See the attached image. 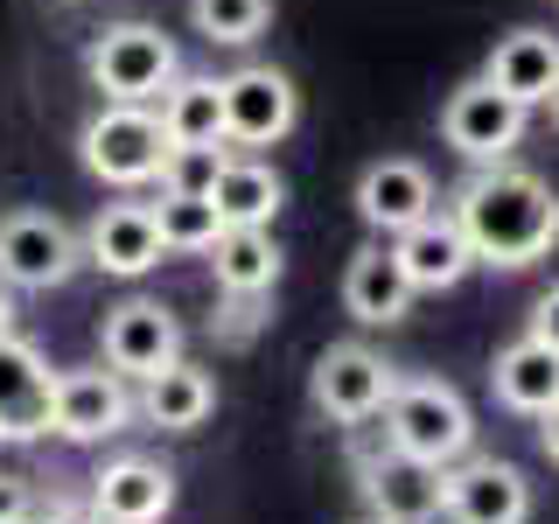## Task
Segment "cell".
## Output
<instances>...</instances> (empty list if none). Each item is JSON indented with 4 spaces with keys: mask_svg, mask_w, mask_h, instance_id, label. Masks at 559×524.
Returning <instances> with one entry per match:
<instances>
[{
    "mask_svg": "<svg viewBox=\"0 0 559 524\" xmlns=\"http://www.w3.org/2000/svg\"><path fill=\"white\" fill-rule=\"evenodd\" d=\"M454 224H462L476 266H538V259L559 245V196L546 175L511 168V162H489L476 168L462 189H454Z\"/></svg>",
    "mask_w": 559,
    "mask_h": 524,
    "instance_id": "1",
    "label": "cell"
},
{
    "mask_svg": "<svg viewBox=\"0 0 559 524\" xmlns=\"http://www.w3.org/2000/svg\"><path fill=\"white\" fill-rule=\"evenodd\" d=\"M84 78L105 92V105H154L182 78V57L154 22H112L84 49Z\"/></svg>",
    "mask_w": 559,
    "mask_h": 524,
    "instance_id": "2",
    "label": "cell"
},
{
    "mask_svg": "<svg viewBox=\"0 0 559 524\" xmlns=\"http://www.w3.org/2000/svg\"><path fill=\"white\" fill-rule=\"evenodd\" d=\"M384 433H392L399 454H413V462H462L468 441H476V419H468L462 392L441 378H413V384H392V398H384Z\"/></svg>",
    "mask_w": 559,
    "mask_h": 524,
    "instance_id": "3",
    "label": "cell"
},
{
    "mask_svg": "<svg viewBox=\"0 0 559 524\" xmlns=\"http://www.w3.org/2000/svg\"><path fill=\"white\" fill-rule=\"evenodd\" d=\"M78 154H84V168H92L98 182H112V189L154 182L162 162H168L162 112H147V105H98V112L84 119V133H78Z\"/></svg>",
    "mask_w": 559,
    "mask_h": 524,
    "instance_id": "4",
    "label": "cell"
},
{
    "mask_svg": "<svg viewBox=\"0 0 559 524\" xmlns=\"http://www.w3.org/2000/svg\"><path fill=\"white\" fill-rule=\"evenodd\" d=\"M84 266V238L49 210H8L0 217V287L49 294Z\"/></svg>",
    "mask_w": 559,
    "mask_h": 524,
    "instance_id": "5",
    "label": "cell"
},
{
    "mask_svg": "<svg viewBox=\"0 0 559 524\" xmlns=\"http://www.w3.org/2000/svg\"><path fill=\"white\" fill-rule=\"evenodd\" d=\"M217 84H224V147H280L301 119V92L273 63H245Z\"/></svg>",
    "mask_w": 559,
    "mask_h": 524,
    "instance_id": "6",
    "label": "cell"
},
{
    "mask_svg": "<svg viewBox=\"0 0 559 524\" xmlns=\"http://www.w3.org/2000/svg\"><path fill=\"white\" fill-rule=\"evenodd\" d=\"M441 140L476 168L511 162V147L524 140V105L503 98L489 78H468L462 92H448V105H441Z\"/></svg>",
    "mask_w": 559,
    "mask_h": 524,
    "instance_id": "7",
    "label": "cell"
},
{
    "mask_svg": "<svg viewBox=\"0 0 559 524\" xmlns=\"http://www.w3.org/2000/svg\"><path fill=\"white\" fill-rule=\"evenodd\" d=\"M392 384H399V378H392V364H384L378 349H364V343H329L322 357H314L308 392H314V413H322V419L357 427V419H378V413H384Z\"/></svg>",
    "mask_w": 559,
    "mask_h": 524,
    "instance_id": "8",
    "label": "cell"
},
{
    "mask_svg": "<svg viewBox=\"0 0 559 524\" xmlns=\"http://www.w3.org/2000/svg\"><path fill=\"white\" fill-rule=\"evenodd\" d=\"M133 419V392L119 371H57V392H49V433L92 448V441H112L127 433Z\"/></svg>",
    "mask_w": 559,
    "mask_h": 524,
    "instance_id": "9",
    "label": "cell"
},
{
    "mask_svg": "<svg viewBox=\"0 0 559 524\" xmlns=\"http://www.w3.org/2000/svg\"><path fill=\"white\" fill-rule=\"evenodd\" d=\"M182 357V322L147 301V294H133V301L105 308V364H112L119 378H154L168 371V364Z\"/></svg>",
    "mask_w": 559,
    "mask_h": 524,
    "instance_id": "10",
    "label": "cell"
},
{
    "mask_svg": "<svg viewBox=\"0 0 559 524\" xmlns=\"http://www.w3.org/2000/svg\"><path fill=\"white\" fill-rule=\"evenodd\" d=\"M175 511V476L147 454H119L92 483V517L98 524H162Z\"/></svg>",
    "mask_w": 559,
    "mask_h": 524,
    "instance_id": "11",
    "label": "cell"
},
{
    "mask_svg": "<svg viewBox=\"0 0 559 524\" xmlns=\"http://www.w3.org/2000/svg\"><path fill=\"white\" fill-rule=\"evenodd\" d=\"M49 392H57V371L43 364V349L22 336H0V441L49 433Z\"/></svg>",
    "mask_w": 559,
    "mask_h": 524,
    "instance_id": "12",
    "label": "cell"
},
{
    "mask_svg": "<svg viewBox=\"0 0 559 524\" xmlns=\"http://www.w3.org/2000/svg\"><path fill=\"white\" fill-rule=\"evenodd\" d=\"M357 217L371 224V231L384 238H399L406 224L419 217H433V175L406 162V154H392V162H371L357 175Z\"/></svg>",
    "mask_w": 559,
    "mask_h": 524,
    "instance_id": "13",
    "label": "cell"
},
{
    "mask_svg": "<svg viewBox=\"0 0 559 524\" xmlns=\"http://www.w3.org/2000/svg\"><path fill=\"white\" fill-rule=\"evenodd\" d=\"M84 259L112 279H140L162 266V231H154V210L147 203H105L84 231Z\"/></svg>",
    "mask_w": 559,
    "mask_h": 524,
    "instance_id": "14",
    "label": "cell"
},
{
    "mask_svg": "<svg viewBox=\"0 0 559 524\" xmlns=\"http://www.w3.org/2000/svg\"><path fill=\"white\" fill-rule=\"evenodd\" d=\"M441 511L454 524H524L532 517V489H524V476L511 462H468L448 476Z\"/></svg>",
    "mask_w": 559,
    "mask_h": 524,
    "instance_id": "15",
    "label": "cell"
},
{
    "mask_svg": "<svg viewBox=\"0 0 559 524\" xmlns=\"http://www.w3.org/2000/svg\"><path fill=\"white\" fill-rule=\"evenodd\" d=\"M392 252H399V266H406V279H413V294H448V287L468 279V266H476V252H468V238H462L454 217L406 224V231L392 238Z\"/></svg>",
    "mask_w": 559,
    "mask_h": 524,
    "instance_id": "16",
    "label": "cell"
},
{
    "mask_svg": "<svg viewBox=\"0 0 559 524\" xmlns=\"http://www.w3.org/2000/svg\"><path fill=\"white\" fill-rule=\"evenodd\" d=\"M483 78L497 84L503 98H518L524 112H532V105H546L552 84H559V35H546V28H511L497 49H489Z\"/></svg>",
    "mask_w": 559,
    "mask_h": 524,
    "instance_id": "17",
    "label": "cell"
},
{
    "mask_svg": "<svg viewBox=\"0 0 559 524\" xmlns=\"http://www.w3.org/2000/svg\"><path fill=\"white\" fill-rule=\"evenodd\" d=\"M371 511L378 524H427L433 511H441V497H448V468H433V462H413V454H384V462L371 468Z\"/></svg>",
    "mask_w": 559,
    "mask_h": 524,
    "instance_id": "18",
    "label": "cell"
},
{
    "mask_svg": "<svg viewBox=\"0 0 559 524\" xmlns=\"http://www.w3.org/2000/svg\"><path fill=\"white\" fill-rule=\"evenodd\" d=\"M343 308L357 314L364 329L406 322V308H413V279H406V266H399L392 245H364V252L349 259V273H343Z\"/></svg>",
    "mask_w": 559,
    "mask_h": 524,
    "instance_id": "19",
    "label": "cell"
},
{
    "mask_svg": "<svg viewBox=\"0 0 559 524\" xmlns=\"http://www.w3.org/2000/svg\"><path fill=\"white\" fill-rule=\"evenodd\" d=\"M203 196L217 203L224 231H231V224H273L280 203H287V182H280L266 162H252V154H217V168H210Z\"/></svg>",
    "mask_w": 559,
    "mask_h": 524,
    "instance_id": "20",
    "label": "cell"
},
{
    "mask_svg": "<svg viewBox=\"0 0 559 524\" xmlns=\"http://www.w3.org/2000/svg\"><path fill=\"white\" fill-rule=\"evenodd\" d=\"M147 392H140V413L154 419L162 433H197L210 413H217V378L203 371V364H182L175 357L168 371H154V378H140Z\"/></svg>",
    "mask_w": 559,
    "mask_h": 524,
    "instance_id": "21",
    "label": "cell"
},
{
    "mask_svg": "<svg viewBox=\"0 0 559 524\" xmlns=\"http://www.w3.org/2000/svg\"><path fill=\"white\" fill-rule=\"evenodd\" d=\"M489 384H497V398L511 413H524V419L552 413L559 406V349H546L538 336L497 349V371H489Z\"/></svg>",
    "mask_w": 559,
    "mask_h": 524,
    "instance_id": "22",
    "label": "cell"
},
{
    "mask_svg": "<svg viewBox=\"0 0 559 524\" xmlns=\"http://www.w3.org/2000/svg\"><path fill=\"white\" fill-rule=\"evenodd\" d=\"M210 266H217V287L238 294V301H259V294H273L280 279V245L266 224H231V231H217V245H210Z\"/></svg>",
    "mask_w": 559,
    "mask_h": 524,
    "instance_id": "23",
    "label": "cell"
},
{
    "mask_svg": "<svg viewBox=\"0 0 559 524\" xmlns=\"http://www.w3.org/2000/svg\"><path fill=\"white\" fill-rule=\"evenodd\" d=\"M168 147H224V84L217 78H175L162 92Z\"/></svg>",
    "mask_w": 559,
    "mask_h": 524,
    "instance_id": "24",
    "label": "cell"
},
{
    "mask_svg": "<svg viewBox=\"0 0 559 524\" xmlns=\"http://www.w3.org/2000/svg\"><path fill=\"white\" fill-rule=\"evenodd\" d=\"M147 210H154V231H162V252H210L224 231L217 203L203 189H162V203H147Z\"/></svg>",
    "mask_w": 559,
    "mask_h": 524,
    "instance_id": "25",
    "label": "cell"
},
{
    "mask_svg": "<svg viewBox=\"0 0 559 524\" xmlns=\"http://www.w3.org/2000/svg\"><path fill=\"white\" fill-rule=\"evenodd\" d=\"M189 22H197L203 43L245 49V43H259V35H266L273 0H189Z\"/></svg>",
    "mask_w": 559,
    "mask_h": 524,
    "instance_id": "26",
    "label": "cell"
},
{
    "mask_svg": "<svg viewBox=\"0 0 559 524\" xmlns=\"http://www.w3.org/2000/svg\"><path fill=\"white\" fill-rule=\"evenodd\" d=\"M28 517H35V489H28V476L0 468V524H28Z\"/></svg>",
    "mask_w": 559,
    "mask_h": 524,
    "instance_id": "27",
    "label": "cell"
},
{
    "mask_svg": "<svg viewBox=\"0 0 559 524\" xmlns=\"http://www.w3.org/2000/svg\"><path fill=\"white\" fill-rule=\"evenodd\" d=\"M532 336L546 343V349H559V279L546 294H538V308H532Z\"/></svg>",
    "mask_w": 559,
    "mask_h": 524,
    "instance_id": "28",
    "label": "cell"
},
{
    "mask_svg": "<svg viewBox=\"0 0 559 524\" xmlns=\"http://www.w3.org/2000/svg\"><path fill=\"white\" fill-rule=\"evenodd\" d=\"M538 448H546V462H559V406L538 413Z\"/></svg>",
    "mask_w": 559,
    "mask_h": 524,
    "instance_id": "29",
    "label": "cell"
},
{
    "mask_svg": "<svg viewBox=\"0 0 559 524\" xmlns=\"http://www.w3.org/2000/svg\"><path fill=\"white\" fill-rule=\"evenodd\" d=\"M0 336H14V287H0Z\"/></svg>",
    "mask_w": 559,
    "mask_h": 524,
    "instance_id": "30",
    "label": "cell"
},
{
    "mask_svg": "<svg viewBox=\"0 0 559 524\" xmlns=\"http://www.w3.org/2000/svg\"><path fill=\"white\" fill-rule=\"evenodd\" d=\"M43 524H98V517H78V511H57V517H43Z\"/></svg>",
    "mask_w": 559,
    "mask_h": 524,
    "instance_id": "31",
    "label": "cell"
},
{
    "mask_svg": "<svg viewBox=\"0 0 559 524\" xmlns=\"http://www.w3.org/2000/svg\"><path fill=\"white\" fill-rule=\"evenodd\" d=\"M546 105H552V127H559V84H552V98H546Z\"/></svg>",
    "mask_w": 559,
    "mask_h": 524,
    "instance_id": "32",
    "label": "cell"
}]
</instances>
